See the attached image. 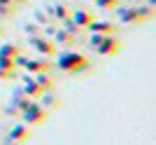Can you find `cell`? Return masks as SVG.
<instances>
[{"label": "cell", "mask_w": 156, "mask_h": 145, "mask_svg": "<svg viewBox=\"0 0 156 145\" xmlns=\"http://www.w3.org/2000/svg\"><path fill=\"white\" fill-rule=\"evenodd\" d=\"M56 56V66L61 72H68V75H77V72H84L89 68V59L79 52H72V49H65L61 54H54Z\"/></svg>", "instance_id": "1"}, {"label": "cell", "mask_w": 156, "mask_h": 145, "mask_svg": "<svg viewBox=\"0 0 156 145\" xmlns=\"http://www.w3.org/2000/svg\"><path fill=\"white\" fill-rule=\"evenodd\" d=\"M151 17H154V7L144 5V7H119L117 5V19L121 21V24H137V21H149Z\"/></svg>", "instance_id": "2"}, {"label": "cell", "mask_w": 156, "mask_h": 145, "mask_svg": "<svg viewBox=\"0 0 156 145\" xmlns=\"http://www.w3.org/2000/svg\"><path fill=\"white\" fill-rule=\"evenodd\" d=\"M89 45H91L100 56H114V54H119V49H121V42H119L114 35H103V33H91Z\"/></svg>", "instance_id": "3"}, {"label": "cell", "mask_w": 156, "mask_h": 145, "mask_svg": "<svg viewBox=\"0 0 156 145\" xmlns=\"http://www.w3.org/2000/svg\"><path fill=\"white\" fill-rule=\"evenodd\" d=\"M47 115H49V110H44L37 101H30V103L21 110L19 117L23 119V124H40V122H44V119H47Z\"/></svg>", "instance_id": "4"}, {"label": "cell", "mask_w": 156, "mask_h": 145, "mask_svg": "<svg viewBox=\"0 0 156 145\" xmlns=\"http://www.w3.org/2000/svg\"><path fill=\"white\" fill-rule=\"evenodd\" d=\"M28 45H30L40 56H49V59H51L54 54H56V45H54V40H49L44 33L35 35V38H28Z\"/></svg>", "instance_id": "5"}, {"label": "cell", "mask_w": 156, "mask_h": 145, "mask_svg": "<svg viewBox=\"0 0 156 145\" xmlns=\"http://www.w3.org/2000/svg\"><path fill=\"white\" fill-rule=\"evenodd\" d=\"M28 138H30V129H28V124H14L12 129H9L7 140L2 145H19V143H26Z\"/></svg>", "instance_id": "6"}, {"label": "cell", "mask_w": 156, "mask_h": 145, "mask_svg": "<svg viewBox=\"0 0 156 145\" xmlns=\"http://www.w3.org/2000/svg\"><path fill=\"white\" fill-rule=\"evenodd\" d=\"M51 59L49 56H40V59H28L26 63H23V68H26V72H30V75H37V72H49V68H51Z\"/></svg>", "instance_id": "7"}, {"label": "cell", "mask_w": 156, "mask_h": 145, "mask_svg": "<svg viewBox=\"0 0 156 145\" xmlns=\"http://www.w3.org/2000/svg\"><path fill=\"white\" fill-rule=\"evenodd\" d=\"M21 91L26 94L28 99H40L42 89L37 87V82H35V77H33L30 72H26V75H23V80H21Z\"/></svg>", "instance_id": "8"}, {"label": "cell", "mask_w": 156, "mask_h": 145, "mask_svg": "<svg viewBox=\"0 0 156 145\" xmlns=\"http://www.w3.org/2000/svg\"><path fill=\"white\" fill-rule=\"evenodd\" d=\"M47 14L51 17V21H56V24H61V21H65V19H70V14H72V9L68 5H61V2H56V5H51L49 9H47Z\"/></svg>", "instance_id": "9"}, {"label": "cell", "mask_w": 156, "mask_h": 145, "mask_svg": "<svg viewBox=\"0 0 156 145\" xmlns=\"http://www.w3.org/2000/svg\"><path fill=\"white\" fill-rule=\"evenodd\" d=\"M86 28H89L91 33H103V35H112L117 26H114L112 21H96V19H93V21H91V24H89Z\"/></svg>", "instance_id": "10"}, {"label": "cell", "mask_w": 156, "mask_h": 145, "mask_svg": "<svg viewBox=\"0 0 156 145\" xmlns=\"http://www.w3.org/2000/svg\"><path fill=\"white\" fill-rule=\"evenodd\" d=\"M70 19L75 21L79 28H86V26H89V24L93 21V14L89 12V9H75V12L70 14Z\"/></svg>", "instance_id": "11"}, {"label": "cell", "mask_w": 156, "mask_h": 145, "mask_svg": "<svg viewBox=\"0 0 156 145\" xmlns=\"http://www.w3.org/2000/svg\"><path fill=\"white\" fill-rule=\"evenodd\" d=\"M30 101H35V99H28V96L21 91V89H16V91H14V96H12V101H9V106L16 108V110H19V115H21V110H23V108H26Z\"/></svg>", "instance_id": "12"}, {"label": "cell", "mask_w": 156, "mask_h": 145, "mask_svg": "<svg viewBox=\"0 0 156 145\" xmlns=\"http://www.w3.org/2000/svg\"><path fill=\"white\" fill-rule=\"evenodd\" d=\"M51 40H54V45H63V47H68V45H72L75 42V35L72 33H68V31H63V28H56V33L51 35Z\"/></svg>", "instance_id": "13"}, {"label": "cell", "mask_w": 156, "mask_h": 145, "mask_svg": "<svg viewBox=\"0 0 156 145\" xmlns=\"http://www.w3.org/2000/svg\"><path fill=\"white\" fill-rule=\"evenodd\" d=\"M33 77H35V82H37V87L42 91H51L54 89V77L49 72H37V75H33Z\"/></svg>", "instance_id": "14"}, {"label": "cell", "mask_w": 156, "mask_h": 145, "mask_svg": "<svg viewBox=\"0 0 156 145\" xmlns=\"http://www.w3.org/2000/svg\"><path fill=\"white\" fill-rule=\"evenodd\" d=\"M40 106L44 108V110H54V108L58 106V99H56L51 91H42L40 94Z\"/></svg>", "instance_id": "15"}, {"label": "cell", "mask_w": 156, "mask_h": 145, "mask_svg": "<svg viewBox=\"0 0 156 145\" xmlns=\"http://www.w3.org/2000/svg\"><path fill=\"white\" fill-rule=\"evenodd\" d=\"M19 54V47L14 45V42H5V45H0V56H5V59H14Z\"/></svg>", "instance_id": "16"}, {"label": "cell", "mask_w": 156, "mask_h": 145, "mask_svg": "<svg viewBox=\"0 0 156 145\" xmlns=\"http://www.w3.org/2000/svg\"><path fill=\"white\" fill-rule=\"evenodd\" d=\"M33 21L40 24V26H47V24L51 21V17L47 14V9H35V12H33Z\"/></svg>", "instance_id": "17"}, {"label": "cell", "mask_w": 156, "mask_h": 145, "mask_svg": "<svg viewBox=\"0 0 156 145\" xmlns=\"http://www.w3.org/2000/svg\"><path fill=\"white\" fill-rule=\"evenodd\" d=\"M23 33H26V38L42 35V26H40V24H35V21H30V24H26V26H23Z\"/></svg>", "instance_id": "18"}, {"label": "cell", "mask_w": 156, "mask_h": 145, "mask_svg": "<svg viewBox=\"0 0 156 145\" xmlns=\"http://www.w3.org/2000/svg\"><path fill=\"white\" fill-rule=\"evenodd\" d=\"M58 26L63 28V31H68V33H72V35H75V38H77V35H79V26H77V24H75V21H72V19H65V21H61Z\"/></svg>", "instance_id": "19"}, {"label": "cell", "mask_w": 156, "mask_h": 145, "mask_svg": "<svg viewBox=\"0 0 156 145\" xmlns=\"http://www.w3.org/2000/svg\"><path fill=\"white\" fill-rule=\"evenodd\" d=\"M14 12V2L12 0H0V17H9Z\"/></svg>", "instance_id": "20"}, {"label": "cell", "mask_w": 156, "mask_h": 145, "mask_svg": "<svg viewBox=\"0 0 156 145\" xmlns=\"http://www.w3.org/2000/svg\"><path fill=\"white\" fill-rule=\"evenodd\" d=\"M96 2V7H100V9H114V7L119 5V0H93Z\"/></svg>", "instance_id": "21"}, {"label": "cell", "mask_w": 156, "mask_h": 145, "mask_svg": "<svg viewBox=\"0 0 156 145\" xmlns=\"http://www.w3.org/2000/svg\"><path fill=\"white\" fill-rule=\"evenodd\" d=\"M14 68H5V66H0V80H2V82H7V80H12L14 77Z\"/></svg>", "instance_id": "22"}, {"label": "cell", "mask_w": 156, "mask_h": 145, "mask_svg": "<svg viewBox=\"0 0 156 145\" xmlns=\"http://www.w3.org/2000/svg\"><path fill=\"white\" fill-rule=\"evenodd\" d=\"M5 115H9V117H19V110H16V108H12L9 103H7V108H5Z\"/></svg>", "instance_id": "23"}, {"label": "cell", "mask_w": 156, "mask_h": 145, "mask_svg": "<svg viewBox=\"0 0 156 145\" xmlns=\"http://www.w3.org/2000/svg\"><path fill=\"white\" fill-rule=\"evenodd\" d=\"M14 5H23V2H26V0H12Z\"/></svg>", "instance_id": "24"}, {"label": "cell", "mask_w": 156, "mask_h": 145, "mask_svg": "<svg viewBox=\"0 0 156 145\" xmlns=\"http://www.w3.org/2000/svg\"><path fill=\"white\" fill-rule=\"evenodd\" d=\"M156 5V0H149V7H154Z\"/></svg>", "instance_id": "25"}, {"label": "cell", "mask_w": 156, "mask_h": 145, "mask_svg": "<svg viewBox=\"0 0 156 145\" xmlns=\"http://www.w3.org/2000/svg\"><path fill=\"white\" fill-rule=\"evenodd\" d=\"M89 2H93V0H89Z\"/></svg>", "instance_id": "26"}]
</instances>
